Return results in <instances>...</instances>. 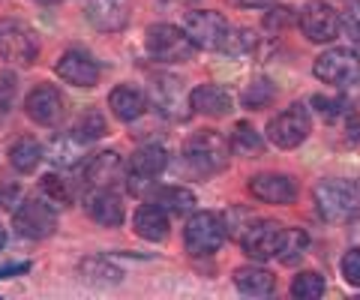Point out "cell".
Segmentation results:
<instances>
[{
    "instance_id": "1",
    "label": "cell",
    "mask_w": 360,
    "mask_h": 300,
    "mask_svg": "<svg viewBox=\"0 0 360 300\" xmlns=\"http://www.w3.org/2000/svg\"><path fill=\"white\" fill-rule=\"evenodd\" d=\"M229 150H231V144L225 141L219 132H213V129L198 132L195 138L186 141L184 165H186L189 174L210 177V174H217V171H222L225 165H229Z\"/></svg>"
},
{
    "instance_id": "2",
    "label": "cell",
    "mask_w": 360,
    "mask_h": 300,
    "mask_svg": "<svg viewBox=\"0 0 360 300\" xmlns=\"http://www.w3.org/2000/svg\"><path fill=\"white\" fill-rule=\"evenodd\" d=\"M315 204L319 214L328 222H345L360 216V202H357V186L345 181H324L315 186Z\"/></svg>"
},
{
    "instance_id": "3",
    "label": "cell",
    "mask_w": 360,
    "mask_h": 300,
    "mask_svg": "<svg viewBox=\"0 0 360 300\" xmlns=\"http://www.w3.org/2000/svg\"><path fill=\"white\" fill-rule=\"evenodd\" d=\"M148 54L160 63H186L195 54V42L186 37V30H180L174 25H153L148 30Z\"/></svg>"
},
{
    "instance_id": "4",
    "label": "cell",
    "mask_w": 360,
    "mask_h": 300,
    "mask_svg": "<svg viewBox=\"0 0 360 300\" xmlns=\"http://www.w3.org/2000/svg\"><path fill=\"white\" fill-rule=\"evenodd\" d=\"M184 30L195 42V48H207V51H225L229 37H231V25L219 13H213V9L189 13L184 21Z\"/></svg>"
},
{
    "instance_id": "5",
    "label": "cell",
    "mask_w": 360,
    "mask_h": 300,
    "mask_svg": "<svg viewBox=\"0 0 360 300\" xmlns=\"http://www.w3.org/2000/svg\"><path fill=\"white\" fill-rule=\"evenodd\" d=\"M225 237H229L225 219L219 214H210V210L195 214L186 222V231H184V243L189 255H213L225 243Z\"/></svg>"
},
{
    "instance_id": "6",
    "label": "cell",
    "mask_w": 360,
    "mask_h": 300,
    "mask_svg": "<svg viewBox=\"0 0 360 300\" xmlns=\"http://www.w3.org/2000/svg\"><path fill=\"white\" fill-rule=\"evenodd\" d=\"M39 54V42L25 21L4 18L0 21V58L18 66H30Z\"/></svg>"
},
{
    "instance_id": "7",
    "label": "cell",
    "mask_w": 360,
    "mask_h": 300,
    "mask_svg": "<svg viewBox=\"0 0 360 300\" xmlns=\"http://www.w3.org/2000/svg\"><path fill=\"white\" fill-rule=\"evenodd\" d=\"M312 72H315V79H321L324 84L352 87L360 81V60H357V54L348 48H328L324 54L315 58Z\"/></svg>"
},
{
    "instance_id": "8",
    "label": "cell",
    "mask_w": 360,
    "mask_h": 300,
    "mask_svg": "<svg viewBox=\"0 0 360 300\" xmlns=\"http://www.w3.org/2000/svg\"><path fill=\"white\" fill-rule=\"evenodd\" d=\"M165 165H168L165 148H160V144H144V148H139L127 165V190L132 195L148 193L150 183L156 181V174H160Z\"/></svg>"
},
{
    "instance_id": "9",
    "label": "cell",
    "mask_w": 360,
    "mask_h": 300,
    "mask_svg": "<svg viewBox=\"0 0 360 300\" xmlns=\"http://www.w3.org/2000/svg\"><path fill=\"white\" fill-rule=\"evenodd\" d=\"M309 129H312L309 111L297 103V105H288L285 111H279V115L270 120V124H267V136H270V141H274L276 148L291 150V148H297V144L307 141Z\"/></svg>"
},
{
    "instance_id": "10",
    "label": "cell",
    "mask_w": 360,
    "mask_h": 300,
    "mask_svg": "<svg viewBox=\"0 0 360 300\" xmlns=\"http://www.w3.org/2000/svg\"><path fill=\"white\" fill-rule=\"evenodd\" d=\"M13 226L21 237L42 240V237L54 235V228H58V214H54V207L45 204L42 198H27V202L15 210Z\"/></svg>"
},
{
    "instance_id": "11",
    "label": "cell",
    "mask_w": 360,
    "mask_h": 300,
    "mask_svg": "<svg viewBox=\"0 0 360 300\" xmlns=\"http://www.w3.org/2000/svg\"><path fill=\"white\" fill-rule=\"evenodd\" d=\"M150 99H153L156 111L168 120H186L189 108H193L184 93V84H180V79H174V75H156L150 81Z\"/></svg>"
},
{
    "instance_id": "12",
    "label": "cell",
    "mask_w": 360,
    "mask_h": 300,
    "mask_svg": "<svg viewBox=\"0 0 360 300\" xmlns=\"http://www.w3.org/2000/svg\"><path fill=\"white\" fill-rule=\"evenodd\" d=\"M297 21L309 42H333L340 37V15H336V9L330 4H324V0L307 4Z\"/></svg>"
},
{
    "instance_id": "13",
    "label": "cell",
    "mask_w": 360,
    "mask_h": 300,
    "mask_svg": "<svg viewBox=\"0 0 360 300\" xmlns=\"http://www.w3.org/2000/svg\"><path fill=\"white\" fill-rule=\"evenodd\" d=\"M279 237H283V226H279V222L258 219V222H250V226L243 228L240 247H243V252L250 255V259L267 261V259H276Z\"/></svg>"
},
{
    "instance_id": "14",
    "label": "cell",
    "mask_w": 360,
    "mask_h": 300,
    "mask_svg": "<svg viewBox=\"0 0 360 300\" xmlns=\"http://www.w3.org/2000/svg\"><path fill=\"white\" fill-rule=\"evenodd\" d=\"M84 15L96 30L115 33L123 30L132 15V0H87Z\"/></svg>"
},
{
    "instance_id": "15",
    "label": "cell",
    "mask_w": 360,
    "mask_h": 300,
    "mask_svg": "<svg viewBox=\"0 0 360 300\" xmlns=\"http://www.w3.org/2000/svg\"><path fill=\"white\" fill-rule=\"evenodd\" d=\"M54 72L60 75V79L66 84H72V87H94L99 81V66L96 60L90 58L87 51H66L63 58L58 60V66H54Z\"/></svg>"
},
{
    "instance_id": "16",
    "label": "cell",
    "mask_w": 360,
    "mask_h": 300,
    "mask_svg": "<svg viewBox=\"0 0 360 300\" xmlns=\"http://www.w3.org/2000/svg\"><path fill=\"white\" fill-rule=\"evenodd\" d=\"M250 193L264 204H291L297 198V186L288 174H255L250 177Z\"/></svg>"
},
{
    "instance_id": "17",
    "label": "cell",
    "mask_w": 360,
    "mask_h": 300,
    "mask_svg": "<svg viewBox=\"0 0 360 300\" xmlns=\"http://www.w3.org/2000/svg\"><path fill=\"white\" fill-rule=\"evenodd\" d=\"M25 108H27L30 120H37V124H42V126H54L63 115V96L58 93V87L39 84L27 93Z\"/></svg>"
},
{
    "instance_id": "18",
    "label": "cell",
    "mask_w": 360,
    "mask_h": 300,
    "mask_svg": "<svg viewBox=\"0 0 360 300\" xmlns=\"http://www.w3.org/2000/svg\"><path fill=\"white\" fill-rule=\"evenodd\" d=\"M189 105H193L198 115L222 117L231 111V93L219 84H198L195 91L189 93Z\"/></svg>"
},
{
    "instance_id": "19",
    "label": "cell",
    "mask_w": 360,
    "mask_h": 300,
    "mask_svg": "<svg viewBox=\"0 0 360 300\" xmlns=\"http://www.w3.org/2000/svg\"><path fill=\"white\" fill-rule=\"evenodd\" d=\"M87 214L94 216L99 226L115 228L123 222V202H120L117 193L108 190V186H99V190L90 193V198H87Z\"/></svg>"
},
{
    "instance_id": "20",
    "label": "cell",
    "mask_w": 360,
    "mask_h": 300,
    "mask_svg": "<svg viewBox=\"0 0 360 300\" xmlns=\"http://www.w3.org/2000/svg\"><path fill=\"white\" fill-rule=\"evenodd\" d=\"M108 108L115 111L117 120H123V124H132V120H139V117L144 115V108H148V99H144V93L139 91V87L120 84V87H115V91H111Z\"/></svg>"
},
{
    "instance_id": "21",
    "label": "cell",
    "mask_w": 360,
    "mask_h": 300,
    "mask_svg": "<svg viewBox=\"0 0 360 300\" xmlns=\"http://www.w3.org/2000/svg\"><path fill=\"white\" fill-rule=\"evenodd\" d=\"M132 226L144 240H165L168 237V214L156 204H141L132 216Z\"/></svg>"
},
{
    "instance_id": "22",
    "label": "cell",
    "mask_w": 360,
    "mask_h": 300,
    "mask_svg": "<svg viewBox=\"0 0 360 300\" xmlns=\"http://www.w3.org/2000/svg\"><path fill=\"white\" fill-rule=\"evenodd\" d=\"M120 174V153L117 150H103L96 157H90L84 165V183L90 186H108L111 181H117Z\"/></svg>"
},
{
    "instance_id": "23",
    "label": "cell",
    "mask_w": 360,
    "mask_h": 300,
    "mask_svg": "<svg viewBox=\"0 0 360 300\" xmlns=\"http://www.w3.org/2000/svg\"><path fill=\"white\" fill-rule=\"evenodd\" d=\"M234 285H238L240 294H250V297H267V294L276 292L274 273L264 270V268H240V270H234Z\"/></svg>"
},
{
    "instance_id": "24",
    "label": "cell",
    "mask_w": 360,
    "mask_h": 300,
    "mask_svg": "<svg viewBox=\"0 0 360 300\" xmlns=\"http://www.w3.org/2000/svg\"><path fill=\"white\" fill-rule=\"evenodd\" d=\"M150 204L162 207L165 214L186 216V214H193V207H195V195L189 193L186 186H160V190L150 195Z\"/></svg>"
},
{
    "instance_id": "25",
    "label": "cell",
    "mask_w": 360,
    "mask_h": 300,
    "mask_svg": "<svg viewBox=\"0 0 360 300\" xmlns=\"http://www.w3.org/2000/svg\"><path fill=\"white\" fill-rule=\"evenodd\" d=\"M9 162H13V169L21 171V174H30L37 171V165L42 162V144L30 136H21L9 144Z\"/></svg>"
},
{
    "instance_id": "26",
    "label": "cell",
    "mask_w": 360,
    "mask_h": 300,
    "mask_svg": "<svg viewBox=\"0 0 360 300\" xmlns=\"http://www.w3.org/2000/svg\"><path fill=\"white\" fill-rule=\"evenodd\" d=\"M309 247V235L303 228H283V237H279V249L276 259L283 264H295L303 259V252Z\"/></svg>"
},
{
    "instance_id": "27",
    "label": "cell",
    "mask_w": 360,
    "mask_h": 300,
    "mask_svg": "<svg viewBox=\"0 0 360 300\" xmlns=\"http://www.w3.org/2000/svg\"><path fill=\"white\" fill-rule=\"evenodd\" d=\"M82 280H87V282H96V285H115V282H120V270L111 264L108 259H87V261H82Z\"/></svg>"
},
{
    "instance_id": "28",
    "label": "cell",
    "mask_w": 360,
    "mask_h": 300,
    "mask_svg": "<svg viewBox=\"0 0 360 300\" xmlns=\"http://www.w3.org/2000/svg\"><path fill=\"white\" fill-rule=\"evenodd\" d=\"M72 136L82 141V144H90V141L103 138V136H105V117L99 115V111H84V115L78 117Z\"/></svg>"
},
{
    "instance_id": "29",
    "label": "cell",
    "mask_w": 360,
    "mask_h": 300,
    "mask_svg": "<svg viewBox=\"0 0 360 300\" xmlns=\"http://www.w3.org/2000/svg\"><path fill=\"white\" fill-rule=\"evenodd\" d=\"M291 294H295L297 300H315V297H321L324 294V276L312 273V270L295 276V282H291Z\"/></svg>"
},
{
    "instance_id": "30",
    "label": "cell",
    "mask_w": 360,
    "mask_h": 300,
    "mask_svg": "<svg viewBox=\"0 0 360 300\" xmlns=\"http://www.w3.org/2000/svg\"><path fill=\"white\" fill-rule=\"evenodd\" d=\"M78 157H82V141H78L75 136L58 138L51 144V162L54 165H75Z\"/></svg>"
},
{
    "instance_id": "31",
    "label": "cell",
    "mask_w": 360,
    "mask_h": 300,
    "mask_svg": "<svg viewBox=\"0 0 360 300\" xmlns=\"http://www.w3.org/2000/svg\"><path fill=\"white\" fill-rule=\"evenodd\" d=\"M231 148L240 150V153H262V136L250 126V124H238L231 132Z\"/></svg>"
},
{
    "instance_id": "32",
    "label": "cell",
    "mask_w": 360,
    "mask_h": 300,
    "mask_svg": "<svg viewBox=\"0 0 360 300\" xmlns=\"http://www.w3.org/2000/svg\"><path fill=\"white\" fill-rule=\"evenodd\" d=\"M274 96H276L274 84H270L267 79H258L255 84L246 87V93H243V105H246V108H264V105H270V99H274Z\"/></svg>"
},
{
    "instance_id": "33",
    "label": "cell",
    "mask_w": 360,
    "mask_h": 300,
    "mask_svg": "<svg viewBox=\"0 0 360 300\" xmlns=\"http://www.w3.org/2000/svg\"><path fill=\"white\" fill-rule=\"evenodd\" d=\"M42 193L49 195L51 202H58V204H70V202H72L70 183H66L63 177H58V174H45V177H42Z\"/></svg>"
},
{
    "instance_id": "34",
    "label": "cell",
    "mask_w": 360,
    "mask_h": 300,
    "mask_svg": "<svg viewBox=\"0 0 360 300\" xmlns=\"http://www.w3.org/2000/svg\"><path fill=\"white\" fill-rule=\"evenodd\" d=\"M312 105L319 108V115L324 120H336L340 115H348L345 99H340V96H312Z\"/></svg>"
},
{
    "instance_id": "35",
    "label": "cell",
    "mask_w": 360,
    "mask_h": 300,
    "mask_svg": "<svg viewBox=\"0 0 360 300\" xmlns=\"http://www.w3.org/2000/svg\"><path fill=\"white\" fill-rule=\"evenodd\" d=\"M340 27L345 30L348 39L360 42V0H352V4L345 6V13H342V18H340Z\"/></svg>"
},
{
    "instance_id": "36",
    "label": "cell",
    "mask_w": 360,
    "mask_h": 300,
    "mask_svg": "<svg viewBox=\"0 0 360 300\" xmlns=\"http://www.w3.org/2000/svg\"><path fill=\"white\" fill-rule=\"evenodd\" d=\"M342 280L348 285H360V247L345 252V259H342Z\"/></svg>"
},
{
    "instance_id": "37",
    "label": "cell",
    "mask_w": 360,
    "mask_h": 300,
    "mask_svg": "<svg viewBox=\"0 0 360 300\" xmlns=\"http://www.w3.org/2000/svg\"><path fill=\"white\" fill-rule=\"evenodd\" d=\"M291 18H295V15H291L288 6H276L274 4V6H270V13H267V18H264V25L267 27H285Z\"/></svg>"
},
{
    "instance_id": "38",
    "label": "cell",
    "mask_w": 360,
    "mask_h": 300,
    "mask_svg": "<svg viewBox=\"0 0 360 300\" xmlns=\"http://www.w3.org/2000/svg\"><path fill=\"white\" fill-rule=\"evenodd\" d=\"M13 96H15V79L9 72H4V75H0V111L9 108Z\"/></svg>"
},
{
    "instance_id": "39",
    "label": "cell",
    "mask_w": 360,
    "mask_h": 300,
    "mask_svg": "<svg viewBox=\"0 0 360 300\" xmlns=\"http://www.w3.org/2000/svg\"><path fill=\"white\" fill-rule=\"evenodd\" d=\"M27 270H30L27 261H21V264H6V268H0V280H4V276H15V273H27Z\"/></svg>"
},
{
    "instance_id": "40",
    "label": "cell",
    "mask_w": 360,
    "mask_h": 300,
    "mask_svg": "<svg viewBox=\"0 0 360 300\" xmlns=\"http://www.w3.org/2000/svg\"><path fill=\"white\" fill-rule=\"evenodd\" d=\"M240 6H258V9H270L276 0H238Z\"/></svg>"
},
{
    "instance_id": "41",
    "label": "cell",
    "mask_w": 360,
    "mask_h": 300,
    "mask_svg": "<svg viewBox=\"0 0 360 300\" xmlns=\"http://www.w3.org/2000/svg\"><path fill=\"white\" fill-rule=\"evenodd\" d=\"M4 243H6V228L0 226V249H4Z\"/></svg>"
},
{
    "instance_id": "42",
    "label": "cell",
    "mask_w": 360,
    "mask_h": 300,
    "mask_svg": "<svg viewBox=\"0 0 360 300\" xmlns=\"http://www.w3.org/2000/svg\"><path fill=\"white\" fill-rule=\"evenodd\" d=\"M165 4H193V0H165Z\"/></svg>"
},
{
    "instance_id": "43",
    "label": "cell",
    "mask_w": 360,
    "mask_h": 300,
    "mask_svg": "<svg viewBox=\"0 0 360 300\" xmlns=\"http://www.w3.org/2000/svg\"><path fill=\"white\" fill-rule=\"evenodd\" d=\"M37 4H60V0H37Z\"/></svg>"
},
{
    "instance_id": "44",
    "label": "cell",
    "mask_w": 360,
    "mask_h": 300,
    "mask_svg": "<svg viewBox=\"0 0 360 300\" xmlns=\"http://www.w3.org/2000/svg\"><path fill=\"white\" fill-rule=\"evenodd\" d=\"M354 186H357V202H360V181H357V183H354Z\"/></svg>"
}]
</instances>
